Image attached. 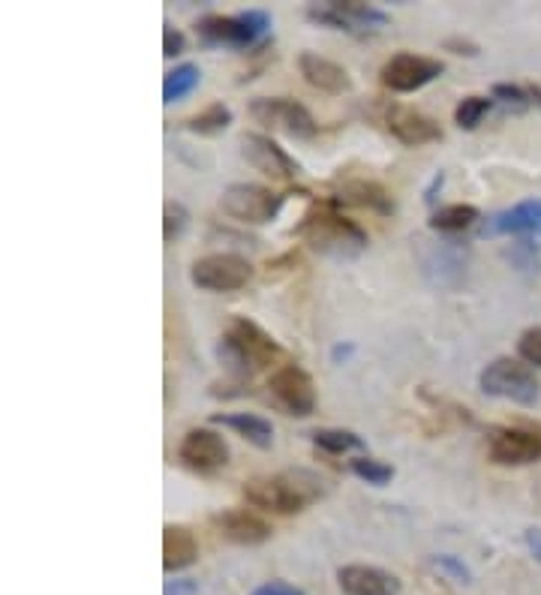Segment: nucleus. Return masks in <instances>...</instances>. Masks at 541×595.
I'll return each instance as SVG.
<instances>
[{"label": "nucleus", "instance_id": "f257e3e1", "mask_svg": "<svg viewBox=\"0 0 541 595\" xmlns=\"http://www.w3.org/2000/svg\"><path fill=\"white\" fill-rule=\"evenodd\" d=\"M325 490H328L325 481L310 469H286V472L253 478L244 484L247 502L274 514H298L310 502L322 499Z\"/></svg>", "mask_w": 541, "mask_h": 595}, {"label": "nucleus", "instance_id": "f03ea898", "mask_svg": "<svg viewBox=\"0 0 541 595\" xmlns=\"http://www.w3.org/2000/svg\"><path fill=\"white\" fill-rule=\"evenodd\" d=\"M298 238H304L316 253L322 256H331V259H355L358 253H364L367 247V232L343 217L334 202H322V205H313L304 220L298 223Z\"/></svg>", "mask_w": 541, "mask_h": 595}, {"label": "nucleus", "instance_id": "7ed1b4c3", "mask_svg": "<svg viewBox=\"0 0 541 595\" xmlns=\"http://www.w3.org/2000/svg\"><path fill=\"white\" fill-rule=\"evenodd\" d=\"M217 355H220V361L229 370L247 376V373L265 370L268 364H274L277 358H283V346L262 325H256L253 319L235 316L229 322L226 334L220 337Z\"/></svg>", "mask_w": 541, "mask_h": 595}, {"label": "nucleus", "instance_id": "20e7f679", "mask_svg": "<svg viewBox=\"0 0 541 595\" xmlns=\"http://www.w3.org/2000/svg\"><path fill=\"white\" fill-rule=\"evenodd\" d=\"M271 34V16L265 10H247L238 16H205L196 25V37L205 46L253 49Z\"/></svg>", "mask_w": 541, "mask_h": 595}, {"label": "nucleus", "instance_id": "39448f33", "mask_svg": "<svg viewBox=\"0 0 541 595\" xmlns=\"http://www.w3.org/2000/svg\"><path fill=\"white\" fill-rule=\"evenodd\" d=\"M478 385L487 397H499V400H511L517 406H535L541 397V385L538 376L529 364H520L514 358H496L490 361L481 376Z\"/></svg>", "mask_w": 541, "mask_h": 595}, {"label": "nucleus", "instance_id": "423d86ee", "mask_svg": "<svg viewBox=\"0 0 541 595\" xmlns=\"http://www.w3.org/2000/svg\"><path fill=\"white\" fill-rule=\"evenodd\" d=\"M307 19L313 25L331 28V31H346L355 37L376 34L382 25H388V13L358 4V0H328V4H313L307 7Z\"/></svg>", "mask_w": 541, "mask_h": 595}, {"label": "nucleus", "instance_id": "0eeeda50", "mask_svg": "<svg viewBox=\"0 0 541 595\" xmlns=\"http://www.w3.org/2000/svg\"><path fill=\"white\" fill-rule=\"evenodd\" d=\"M283 202L286 196L268 190V187H259V184H232L223 199H220V211L238 223H247V226H262V223H271L277 220V214L283 211Z\"/></svg>", "mask_w": 541, "mask_h": 595}, {"label": "nucleus", "instance_id": "6e6552de", "mask_svg": "<svg viewBox=\"0 0 541 595\" xmlns=\"http://www.w3.org/2000/svg\"><path fill=\"white\" fill-rule=\"evenodd\" d=\"M250 115L256 124H262L274 133L292 136V139H313L319 130L313 115L301 103L286 100V97H259L250 103Z\"/></svg>", "mask_w": 541, "mask_h": 595}, {"label": "nucleus", "instance_id": "1a4fd4ad", "mask_svg": "<svg viewBox=\"0 0 541 595\" xmlns=\"http://www.w3.org/2000/svg\"><path fill=\"white\" fill-rule=\"evenodd\" d=\"M190 280L205 292H238L253 280V265L238 253H211L193 265Z\"/></svg>", "mask_w": 541, "mask_h": 595}, {"label": "nucleus", "instance_id": "9d476101", "mask_svg": "<svg viewBox=\"0 0 541 595\" xmlns=\"http://www.w3.org/2000/svg\"><path fill=\"white\" fill-rule=\"evenodd\" d=\"M445 73V64L427 55H412V52H400L394 58L385 61L379 79L388 91L394 94H412L421 91L424 85H430L433 79H439Z\"/></svg>", "mask_w": 541, "mask_h": 595}, {"label": "nucleus", "instance_id": "9b49d317", "mask_svg": "<svg viewBox=\"0 0 541 595\" xmlns=\"http://www.w3.org/2000/svg\"><path fill=\"white\" fill-rule=\"evenodd\" d=\"M268 388H271L274 400L289 415H298V418L313 415V409H316V385H313L310 373L301 370L298 364H283L280 370H274L271 379H268Z\"/></svg>", "mask_w": 541, "mask_h": 595}, {"label": "nucleus", "instance_id": "f8f14e48", "mask_svg": "<svg viewBox=\"0 0 541 595\" xmlns=\"http://www.w3.org/2000/svg\"><path fill=\"white\" fill-rule=\"evenodd\" d=\"M241 154L256 172H262L274 181H292L301 172L298 160L289 157L271 136H262V133H244L241 136Z\"/></svg>", "mask_w": 541, "mask_h": 595}, {"label": "nucleus", "instance_id": "ddd939ff", "mask_svg": "<svg viewBox=\"0 0 541 595\" xmlns=\"http://www.w3.org/2000/svg\"><path fill=\"white\" fill-rule=\"evenodd\" d=\"M382 124L385 130L406 148H421V145H430V142H439L442 139V130L433 118L421 115L418 109L412 106H400V103H391L385 106L382 112Z\"/></svg>", "mask_w": 541, "mask_h": 595}, {"label": "nucleus", "instance_id": "4468645a", "mask_svg": "<svg viewBox=\"0 0 541 595\" xmlns=\"http://www.w3.org/2000/svg\"><path fill=\"white\" fill-rule=\"evenodd\" d=\"M178 457L187 469L208 475V472H217L229 463V445L220 433H214L208 427H196L181 439Z\"/></svg>", "mask_w": 541, "mask_h": 595}, {"label": "nucleus", "instance_id": "2eb2a0df", "mask_svg": "<svg viewBox=\"0 0 541 595\" xmlns=\"http://www.w3.org/2000/svg\"><path fill=\"white\" fill-rule=\"evenodd\" d=\"M487 451L496 466H529L541 460V436L520 427H502L490 436Z\"/></svg>", "mask_w": 541, "mask_h": 595}, {"label": "nucleus", "instance_id": "dca6fc26", "mask_svg": "<svg viewBox=\"0 0 541 595\" xmlns=\"http://www.w3.org/2000/svg\"><path fill=\"white\" fill-rule=\"evenodd\" d=\"M337 583L346 595H400V580L376 565H343Z\"/></svg>", "mask_w": 541, "mask_h": 595}, {"label": "nucleus", "instance_id": "f3484780", "mask_svg": "<svg viewBox=\"0 0 541 595\" xmlns=\"http://www.w3.org/2000/svg\"><path fill=\"white\" fill-rule=\"evenodd\" d=\"M484 235H517V238H541V199L520 202L508 211L493 214L484 223Z\"/></svg>", "mask_w": 541, "mask_h": 595}, {"label": "nucleus", "instance_id": "a211bd4d", "mask_svg": "<svg viewBox=\"0 0 541 595\" xmlns=\"http://www.w3.org/2000/svg\"><path fill=\"white\" fill-rule=\"evenodd\" d=\"M214 526L220 529L223 538H229L235 544H247V547L268 541L271 532H274L271 523H265L259 514L244 511V508H229L223 514H214Z\"/></svg>", "mask_w": 541, "mask_h": 595}, {"label": "nucleus", "instance_id": "6ab92c4d", "mask_svg": "<svg viewBox=\"0 0 541 595\" xmlns=\"http://www.w3.org/2000/svg\"><path fill=\"white\" fill-rule=\"evenodd\" d=\"M298 70H301L304 82L313 85L316 91H325V94H349L352 91L349 73L340 64H334V61H328L316 52H301Z\"/></svg>", "mask_w": 541, "mask_h": 595}, {"label": "nucleus", "instance_id": "aec40b11", "mask_svg": "<svg viewBox=\"0 0 541 595\" xmlns=\"http://www.w3.org/2000/svg\"><path fill=\"white\" fill-rule=\"evenodd\" d=\"M337 202H346V205H355V208H367L379 217H388L394 214V199L391 193L376 184V181H364V178H352V181H343L337 187Z\"/></svg>", "mask_w": 541, "mask_h": 595}, {"label": "nucleus", "instance_id": "412c9836", "mask_svg": "<svg viewBox=\"0 0 541 595\" xmlns=\"http://www.w3.org/2000/svg\"><path fill=\"white\" fill-rule=\"evenodd\" d=\"M199 559V541L196 535L181 526V523H169L163 529V568L166 571H181L190 568Z\"/></svg>", "mask_w": 541, "mask_h": 595}, {"label": "nucleus", "instance_id": "4be33fe9", "mask_svg": "<svg viewBox=\"0 0 541 595\" xmlns=\"http://www.w3.org/2000/svg\"><path fill=\"white\" fill-rule=\"evenodd\" d=\"M214 424H223V427H232L238 436H244L250 445L256 448H271L274 442V427L271 421H265L262 415H253V412H232V415H214L211 418Z\"/></svg>", "mask_w": 541, "mask_h": 595}, {"label": "nucleus", "instance_id": "5701e85b", "mask_svg": "<svg viewBox=\"0 0 541 595\" xmlns=\"http://www.w3.org/2000/svg\"><path fill=\"white\" fill-rule=\"evenodd\" d=\"M475 220H478V208L457 202V205H445V208L433 211L427 226L433 232H463V229L475 226Z\"/></svg>", "mask_w": 541, "mask_h": 595}, {"label": "nucleus", "instance_id": "b1692460", "mask_svg": "<svg viewBox=\"0 0 541 595\" xmlns=\"http://www.w3.org/2000/svg\"><path fill=\"white\" fill-rule=\"evenodd\" d=\"M202 82V70L196 64H181L175 67L166 82H163V103H178L184 97H190Z\"/></svg>", "mask_w": 541, "mask_h": 595}, {"label": "nucleus", "instance_id": "393cba45", "mask_svg": "<svg viewBox=\"0 0 541 595\" xmlns=\"http://www.w3.org/2000/svg\"><path fill=\"white\" fill-rule=\"evenodd\" d=\"M229 124H232V109L223 106V103H214V106H208L205 112H199V115H193V118L184 121V127H187L190 133H196V136H217V133H223Z\"/></svg>", "mask_w": 541, "mask_h": 595}, {"label": "nucleus", "instance_id": "a878e982", "mask_svg": "<svg viewBox=\"0 0 541 595\" xmlns=\"http://www.w3.org/2000/svg\"><path fill=\"white\" fill-rule=\"evenodd\" d=\"M313 445L328 451V454H346V451H361L364 439L352 430H337V427H325V430H313L310 433Z\"/></svg>", "mask_w": 541, "mask_h": 595}, {"label": "nucleus", "instance_id": "bb28decb", "mask_svg": "<svg viewBox=\"0 0 541 595\" xmlns=\"http://www.w3.org/2000/svg\"><path fill=\"white\" fill-rule=\"evenodd\" d=\"M493 103H496L493 97H463L454 109V124L460 130H475L484 121V115L493 109Z\"/></svg>", "mask_w": 541, "mask_h": 595}, {"label": "nucleus", "instance_id": "cd10ccee", "mask_svg": "<svg viewBox=\"0 0 541 595\" xmlns=\"http://www.w3.org/2000/svg\"><path fill=\"white\" fill-rule=\"evenodd\" d=\"M349 469H352L361 481H367V484H373V487H385V484L394 478V466H388V463H382V460H373V457H355V460L349 463Z\"/></svg>", "mask_w": 541, "mask_h": 595}, {"label": "nucleus", "instance_id": "c85d7f7f", "mask_svg": "<svg viewBox=\"0 0 541 595\" xmlns=\"http://www.w3.org/2000/svg\"><path fill=\"white\" fill-rule=\"evenodd\" d=\"M187 223H190L187 208H184L181 202H166V208H163V238H166L169 244H172L175 238L184 235Z\"/></svg>", "mask_w": 541, "mask_h": 595}, {"label": "nucleus", "instance_id": "c756f323", "mask_svg": "<svg viewBox=\"0 0 541 595\" xmlns=\"http://www.w3.org/2000/svg\"><path fill=\"white\" fill-rule=\"evenodd\" d=\"M517 355H520L526 364L541 367V325L526 328V331L517 337Z\"/></svg>", "mask_w": 541, "mask_h": 595}, {"label": "nucleus", "instance_id": "7c9ffc66", "mask_svg": "<svg viewBox=\"0 0 541 595\" xmlns=\"http://www.w3.org/2000/svg\"><path fill=\"white\" fill-rule=\"evenodd\" d=\"M493 100H496V103H505V106H511L514 112H523L526 106H532V100H529V91H526V88H520V85H508V82H499V85H493Z\"/></svg>", "mask_w": 541, "mask_h": 595}, {"label": "nucleus", "instance_id": "2f4dec72", "mask_svg": "<svg viewBox=\"0 0 541 595\" xmlns=\"http://www.w3.org/2000/svg\"><path fill=\"white\" fill-rule=\"evenodd\" d=\"M511 259L520 265V271H538V250L532 247V241L529 238H523V241H517L514 244V250H511Z\"/></svg>", "mask_w": 541, "mask_h": 595}, {"label": "nucleus", "instance_id": "473e14b6", "mask_svg": "<svg viewBox=\"0 0 541 595\" xmlns=\"http://www.w3.org/2000/svg\"><path fill=\"white\" fill-rule=\"evenodd\" d=\"M433 562H436V568H442L445 574H451L457 583H469V580H472V571L463 565V559H457V556H451V553H442V556H436Z\"/></svg>", "mask_w": 541, "mask_h": 595}, {"label": "nucleus", "instance_id": "72a5a7b5", "mask_svg": "<svg viewBox=\"0 0 541 595\" xmlns=\"http://www.w3.org/2000/svg\"><path fill=\"white\" fill-rule=\"evenodd\" d=\"M184 49H187L184 34H181L178 28L166 25V31H163V55H166V58H178V55H184Z\"/></svg>", "mask_w": 541, "mask_h": 595}, {"label": "nucleus", "instance_id": "f704fd0d", "mask_svg": "<svg viewBox=\"0 0 541 595\" xmlns=\"http://www.w3.org/2000/svg\"><path fill=\"white\" fill-rule=\"evenodd\" d=\"M250 595H307L301 586H292V583H286V580H271V583H262V586H256Z\"/></svg>", "mask_w": 541, "mask_h": 595}, {"label": "nucleus", "instance_id": "c9c22d12", "mask_svg": "<svg viewBox=\"0 0 541 595\" xmlns=\"http://www.w3.org/2000/svg\"><path fill=\"white\" fill-rule=\"evenodd\" d=\"M199 592V583L196 580H169L163 595H196Z\"/></svg>", "mask_w": 541, "mask_h": 595}, {"label": "nucleus", "instance_id": "e433bc0d", "mask_svg": "<svg viewBox=\"0 0 541 595\" xmlns=\"http://www.w3.org/2000/svg\"><path fill=\"white\" fill-rule=\"evenodd\" d=\"M445 49H448V52H454V55H466V58H475V55H478V46H475V43H469V40H460V37L445 40Z\"/></svg>", "mask_w": 541, "mask_h": 595}, {"label": "nucleus", "instance_id": "4c0bfd02", "mask_svg": "<svg viewBox=\"0 0 541 595\" xmlns=\"http://www.w3.org/2000/svg\"><path fill=\"white\" fill-rule=\"evenodd\" d=\"M523 538H526L529 553L541 562V529H526V532H523Z\"/></svg>", "mask_w": 541, "mask_h": 595}, {"label": "nucleus", "instance_id": "58836bf2", "mask_svg": "<svg viewBox=\"0 0 541 595\" xmlns=\"http://www.w3.org/2000/svg\"><path fill=\"white\" fill-rule=\"evenodd\" d=\"M442 181H445V175H442V172H436V175L430 178V184H427V190H424V202H427V205H433V202H436V193L442 190Z\"/></svg>", "mask_w": 541, "mask_h": 595}, {"label": "nucleus", "instance_id": "ea45409f", "mask_svg": "<svg viewBox=\"0 0 541 595\" xmlns=\"http://www.w3.org/2000/svg\"><path fill=\"white\" fill-rule=\"evenodd\" d=\"M352 352H355V346H352V343H337V346L331 349V361H334V364H343Z\"/></svg>", "mask_w": 541, "mask_h": 595}, {"label": "nucleus", "instance_id": "a19ab883", "mask_svg": "<svg viewBox=\"0 0 541 595\" xmlns=\"http://www.w3.org/2000/svg\"><path fill=\"white\" fill-rule=\"evenodd\" d=\"M526 91H529V100H532V106H538V109H541V85H529Z\"/></svg>", "mask_w": 541, "mask_h": 595}]
</instances>
